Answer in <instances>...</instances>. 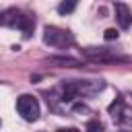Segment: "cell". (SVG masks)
<instances>
[{"mask_svg":"<svg viewBox=\"0 0 132 132\" xmlns=\"http://www.w3.org/2000/svg\"><path fill=\"white\" fill-rule=\"evenodd\" d=\"M47 62L54 64V66H62V68H78V66H82L80 60L70 58V56H52V58H47Z\"/></svg>","mask_w":132,"mask_h":132,"instance_id":"6","label":"cell"},{"mask_svg":"<svg viewBox=\"0 0 132 132\" xmlns=\"http://www.w3.org/2000/svg\"><path fill=\"white\" fill-rule=\"evenodd\" d=\"M113 10H116V19H118L120 27H122V29H128V27L132 25V10L128 8V4L116 2V4H113Z\"/></svg>","mask_w":132,"mask_h":132,"instance_id":"5","label":"cell"},{"mask_svg":"<svg viewBox=\"0 0 132 132\" xmlns=\"http://www.w3.org/2000/svg\"><path fill=\"white\" fill-rule=\"evenodd\" d=\"M85 132H105V126H103L99 120H89Z\"/></svg>","mask_w":132,"mask_h":132,"instance_id":"8","label":"cell"},{"mask_svg":"<svg viewBox=\"0 0 132 132\" xmlns=\"http://www.w3.org/2000/svg\"><path fill=\"white\" fill-rule=\"evenodd\" d=\"M43 43L52 45V47H68L74 43V37L70 31L66 29H60V27H54V25H47L43 29Z\"/></svg>","mask_w":132,"mask_h":132,"instance_id":"2","label":"cell"},{"mask_svg":"<svg viewBox=\"0 0 132 132\" xmlns=\"http://www.w3.org/2000/svg\"><path fill=\"white\" fill-rule=\"evenodd\" d=\"M118 35H120V33H118L116 29H105V33H103V37H105L107 41H113V39H118Z\"/></svg>","mask_w":132,"mask_h":132,"instance_id":"10","label":"cell"},{"mask_svg":"<svg viewBox=\"0 0 132 132\" xmlns=\"http://www.w3.org/2000/svg\"><path fill=\"white\" fill-rule=\"evenodd\" d=\"M16 111L27 122H35L39 118V101L33 95H21L16 97Z\"/></svg>","mask_w":132,"mask_h":132,"instance_id":"3","label":"cell"},{"mask_svg":"<svg viewBox=\"0 0 132 132\" xmlns=\"http://www.w3.org/2000/svg\"><path fill=\"white\" fill-rule=\"evenodd\" d=\"M124 105H126V103H124L122 97H118V99L109 105V113L113 116V120H122V116H124Z\"/></svg>","mask_w":132,"mask_h":132,"instance_id":"7","label":"cell"},{"mask_svg":"<svg viewBox=\"0 0 132 132\" xmlns=\"http://www.w3.org/2000/svg\"><path fill=\"white\" fill-rule=\"evenodd\" d=\"M2 25H6V27H19L23 31V35L29 37L33 33L35 21H33V16H29L25 12H21L16 8H10V10H4L2 12Z\"/></svg>","mask_w":132,"mask_h":132,"instance_id":"1","label":"cell"},{"mask_svg":"<svg viewBox=\"0 0 132 132\" xmlns=\"http://www.w3.org/2000/svg\"><path fill=\"white\" fill-rule=\"evenodd\" d=\"M80 54L85 58H89L91 62H124L126 60V58L116 56L107 47H85V50H80Z\"/></svg>","mask_w":132,"mask_h":132,"instance_id":"4","label":"cell"},{"mask_svg":"<svg viewBox=\"0 0 132 132\" xmlns=\"http://www.w3.org/2000/svg\"><path fill=\"white\" fill-rule=\"evenodd\" d=\"M58 132H80V130H76V128H60Z\"/></svg>","mask_w":132,"mask_h":132,"instance_id":"11","label":"cell"},{"mask_svg":"<svg viewBox=\"0 0 132 132\" xmlns=\"http://www.w3.org/2000/svg\"><path fill=\"white\" fill-rule=\"evenodd\" d=\"M76 8V2H60L58 4V12L60 14H68V12H72Z\"/></svg>","mask_w":132,"mask_h":132,"instance_id":"9","label":"cell"}]
</instances>
